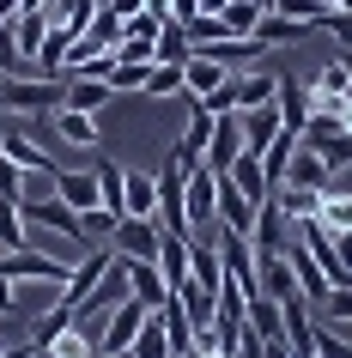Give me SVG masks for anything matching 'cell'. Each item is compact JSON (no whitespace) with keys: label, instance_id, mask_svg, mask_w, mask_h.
Listing matches in <instances>:
<instances>
[{"label":"cell","instance_id":"cell-1","mask_svg":"<svg viewBox=\"0 0 352 358\" xmlns=\"http://www.w3.org/2000/svg\"><path fill=\"white\" fill-rule=\"evenodd\" d=\"M61 103H67V79H43V73L0 79V110L6 115H49Z\"/></svg>","mask_w":352,"mask_h":358},{"label":"cell","instance_id":"cell-2","mask_svg":"<svg viewBox=\"0 0 352 358\" xmlns=\"http://www.w3.org/2000/svg\"><path fill=\"white\" fill-rule=\"evenodd\" d=\"M152 182H158V213H152V219H158V231H183V237H188V207H183L188 164L176 158V152H170V158H164V170H158Z\"/></svg>","mask_w":352,"mask_h":358},{"label":"cell","instance_id":"cell-3","mask_svg":"<svg viewBox=\"0 0 352 358\" xmlns=\"http://www.w3.org/2000/svg\"><path fill=\"white\" fill-rule=\"evenodd\" d=\"M183 207H188V231H206L213 219H219V176L206 164L188 170V182H183Z\"/></svg>","mask_w":352,"mask_h":358},{"label":"cell","instance_id":"cell-4","mask_svg":"<svg viewBox=\"0 0 352 358\" xmlns=\"http://www.w3.org/2000/svg\"><path fill=\"white\" fill-rule=\"evenodd\" d=\"M146 316H152V310H146L140 298H122V303L110 310V316H104V334H97V352H128V346H134V334L146 328Z\"/></svg>","mask_w":352,"mask_h":358},{"label":"cell","instance_id":"cell-5","mask_svg":"<svg viewBox=\"0 0 352 358\" xmlns=\"http://www.w3.org/2000/svg\"><path fill=\"white\" fill-rule=\"evenodd\" d=\"M255 285L267 292V298H279V303L304 298V292H297V267H292V255H286V249H274V255H255Z\"/></svg>","mask_w":352,"mask_h":358},{"label":"cell","instance_id":"cell-6","mask_svg":"<svg viewBox=\"0 0 352 358\" xmlns=\"http://www.w3.org/2000/svg\"><path fill=\"white\" fill-rule=\"evenodd\" d=\"M158 237H164V231H158V219H115V255H128V262H152V255H158Z\"/></svg>","mask_w":352,"mask_h":358},{"label":"cell","instance_id":"cell-7","mask_svg":"<svg viewBox=\"0 0 352 358\" xmlns=\"http://www.w3.org/2000/svg\"><path fill=\"white\" fill-rule=\"evenodd\" d=\"M274 110H279V128H292V134H304V122H310V110H316V92H310V85H304V79H292V73H279Z\"/></svg>","mask_w":352,"mask_h":358},{"label":"cell","instance_id":"cell-8","mask_svg":"<svg viewBox=\"0 0 352 358\" xmlns=\"http://www.w3.org/2000/svg\"><path fill=\"white\" fill-rule=\"evenodd\" d=\"M237 158H243V122H237V115H219V122H213V146H206L201 164L213 170V176H231Z\"/></svg>","mask_w":352,"mask_h":358},{"label":"cell","instance_id":"cell-9","mask_svg":"<svg viewBox=\"0 0 352 358\" xmlns=\"http://www.w3.org/2000/svg\"><path fill=\"white\" fill-rule=\"evenodd\" d=\"M225 79H231V73H225L219 61H213V55H201V49H195V55L183 61V103H201V97H213V92H219V85H225Z\"/></svg>","mask_w":352,"mask_h":358},{"label":"cell","instance_id":"cell-10","mask_svg":"<svg viewBox=\"0 0 352 358\" xmlns=\"http://www.w3.org/2000/svg\"><path fill=\"white\" fill-rule=\"evenodd\" d=\"M219 225L237 231V237H249V231H255V201H249L231 176H219Z\"/></svg>","mask_w":352,"mask_h":358},{"label":"cell","instance_id":"cell-11","mask_svg":"<svg viewBox=\"0 0 352 358\" xmlns=\"http://www.w3.org/2000/svg\"><path fill=\"white\" fill-rule=\"evenodd\" d=\"M49 122H55V140L61 146H73V152H92V146H104L97 140V115H79V110H49Z\"/></svg>","mask_w":352,"mask_h":358},{"label":"cell","instance_id":"cell-12","mask_svg":"<svg viewBox=\"0 0 352 358\" xmlns=\"http://www.w3.org/2000/svg\"><path fill=\"white\" fill-rule=\"evenodd\" d=\"M213 122H219V115H206V110H195V103H188V128H183V140L170 146L188 170L201 164V158H206V146H213Z\"/></svg>","mask_w":352,"mask_h":358},{"label":"cell","instance_id":"cell-13","mask_svg":"<svg viewBox=\"0 0 352 358\" xmlns=\"http://www.w3.org/2000/svg\"><path fill=\"white\" fill-rule=\"evenodd\" d=\"M286 255H292V267H297V292H304V303H316V310H322V303H328V292H334V280L316 267V255H310L304 243H292Z\"/></svg>","mask_w":352,"mask_h":358},{"label":"cell","instance_id":"cell-14","mask_svg":"<svg viewBox=\"0 0 352 358\" xmlns=\"http://www.w3.org/2000/svg\"><path fill=\"white\" fill-rule=\"evenodd\" d=\"M55 194H61L73 213L104 207V201H97V170H55Z\"/></svg>","mask_w":352,"mask_h":358},{"label":"cell","instance_id":"cell-15","mask_svg":"<svg viewBox=\"0 0 352 358\" xmlns=\"http://www.w3.org/2000/svg\"><path fill=\"white\" fill-rule=\"evenodd\" d=\"M49 6H24L19 19H13V43H19V55L24 61H37V49H43V37H49ZM31 73H37V67H31Z\"/></svg>","mask_w":352,"mask_h":358},{"label":"cell","instance_id":"cell-16","mask_svg":"<svg viewBox=\"0 0 352 358\" xmlns=\"http://www.w3.org/2000/svg\"><path fill=\"white\" fill-rule=\"evenodd\" d=\"M237 122H243V152H267L274 146V134H279V110L274 103H261V110H237Z\"/></svg>","mask_w":352,"mask_h":358},{"label":"cell","instance_id":"cell-17","mask_svg":"<svg viewBox=\"0 0 352 358\" xmlns=\"http://www.w3.org/2000/svg\"><path fill=\"white\" fill-rule=\"evenodd\" d=\"M316 225L328 237H346L352 231V189H322L316 194Z\"/></svg>","mask_w":352,"mask_h":358},{"label":"cell","instance_id":"cell-18","mask_svg":"<svg viewBox=\"0 0 352 358\" xmlns=\"http://www.w3.org/2000/svg\"><path fill=\"white\" fill-rule=\"evenodd\" d=\"M152 262H158L164 285L176 292V285L188 280V237H183V231H164V237H158V255H152Z\"/></svg>","mask_w":352,"mask_h":358},{"label":"cell","instance_id":"cell-19","mask_svg":"<svg viewBox=\"0 0 352 358\" xmlns=\"http://www.w3.org/2000/svg\"><path fill=\"white\" fill-rule=\"evenodd\" d=\"M231 85H237V110H261V103H274L279 73H267V67H249V73H231Z\"/></svg>","mask_w":352,"mask_h":358},{"label":"cell","instance_id":"cell-20","mask_svg":"<svg viewBox=\"0 0 352 358\" xmlns=\"http://www.w3.org/2000/svg\"><path fill=\"white\" fill-rule=\"evenodd\" d=\"M249 334L255 340H286V303L267 298V292H255V298H249Z\"/></svg>","mask_w":352,"mask_h":358},{"label":"cell","instance_id":"cell-21","mask_svg":"<svg viewBox=\"0 0 352 358\" xmlns=\"http://www.w3.org/2000/svg\"><path fill=\"white\" fill-rule=\"evenodd\" d=\"M328 176H334V170L322 164V152H310V146H297V152H292V170H286V182H292V189L322 194V189H328Z\"/></svg>","mask_w":352,"mask_h":358},{"label":"cell","instance_id":"cell-22","mask_svg":"<svg viewBox=\"0 0 352 358\" xmlns=\"http://www.w3.org/2000/svg\"><path fill=\"white\" fill-rule=\"evenodd\" d=\"M316 24H304V19H286V13H261V24L249 31V37L261 43V49H274V43H304Z\"/></svg>","mask_w":352,"mask_h":358},{"label":"cell","instance_id":"cell-23","mask_svg":"<svg viewBox=\"0 0 352 358\" xmlns=\"http://www.w3.org/2000/svg\"><path fill=\"white\" fill-rule=\"evenodd\" d=\"M128 292L146 310H158V303L170 298V285H164V273H158V262H128Z\"/></svg>","mask_w":352,"mask_h":358},{"label":"cell","instance_id":"cell-24","mask_svg":"<svg viewBox=\"0 0 352 358\" xmlns=\"http://www.w3.org/2000/svg\"><path fill=\"white\" fill-rule=\"evenodd\" d=\"M110 97H115L110 79H67V110H79V115H97Z\"/></svg>","mask_w":352,"mask_h":358},{"label":"cell","instance_id":"cell-25","mask_svg":"<svg viewBox=\"0 0 352 358\" xmlns=\"http://www.w3.org/2000/svg\"><path fill=\"white\" fill-rule=\"evenodd\" d=\"M0 146H6V158H13L19 170H67V164H55L49 152H37V146H31V134H24V128L0 134Z\"/></svg>","mask_w":352,"mask_h":358},{"label":"cell","instance_id":"cell-26","mask_svg":"<svg viewBox=\"0 0 352 358\" xmlns=\"http://www.w3.org/2000/svg\"><path fill=\"white\" fill-rule=\"evenodd\" d=\"M97 201H104V213H128V170L122 164H97Z\"/></svg>","mask_w":352,"mask_h":358},{"label":"cell","instance_id":"cell-27","mask_svg":"<svg viewBox=\"0 0 352 358\" xmlns=\"http://www.w3.org/2000/svg\"><path fill=\"white\" fill-rule=\"evenodd\" d=\"M231 182H237V189L249 194L255 207H261V201H267V194H274V182H267V170H261V158H255V152H243L237 164H231Z\"/></svg>","mask_w":352,"mask_h":358},{"label":"cell","instance_id":"cell-28","mask_svg":"<svg viewBox=\"0 0 352 358\" xmlns=\"http://www.w3.org/2000/svg\"><path fill=\"white\" fill-rule=\"evenodd\" d=\"M195 55V49H188V31L176 19H164L158 24V43H152V61H164V67H183V61Z\"/></svg>","mask_w":352,"mask_h":358},{"label":"cell","instance_id":"cell-29","mask_svg":"<svg viewBox=\"0 0 352 358\" xmlns=\"http://www.w3.org/2000/svg\"><path fill=\"white\" fill-rule=\"evenodd\" d=\"M128 352H134V358H170V352H176V346H170V328H164V316H158V310L146 316V328L134 334Z\"/></svg>","mask_w":352,"mask_h":358},{"label":"cell","instance_id":"cell-30","mask_svg":"<svg viewBox=\"0 0 352 358\" xmlns=\"http://www.w3.org/2000/svg\"><path fill=\"white\" fill-rule=\"evenodd\" d=\"M292 152H297V134H292V128H279L274 146L261 152V170H267V182H274V189L286 182V170H292Z\"/></svg>","mask_w":352,"mask_h":358},{"label":"cell","instance_id":"cell-31","mask_svg":"<svg viewBox=\"0 0 352 358\" xmlns=\"http://www.w3.org/2000/svg\"><path fill=\"white\" fill-rule=\"evenodd\" d=\"M152 213H158V182L140 176V170H128V213L122 219H152Z\"/></svg>","mask_w":352,"mask_h":358},{"label":"cell","instance_id":"cell-32","mask_svg":"<svg viewBox=\"0 0 352 358\" xmlns=\"http://www.w3.org/2000/svg\"><path fill=\"white\" fill-rule=\"evenodd\" d=\"M61 292H67L61 280H19V303L31 310V316H43V310H55V303H61Z\"/></svg>","mask_w":352,"mask_h":358},{"label":"cell","instance_id":"cell-33","mask_svg":"<svg viewBox=\"0 0 352 358\" xmlns=\"http://www.w3.org/2000/svg\"><path fill=\"white\" fill-rule=\"evenodd\" d=\"M316 97H352V67L340 55L334 61H322V73H316V85H310Z\"/></svg>","mask_w":352,"mask_h":358},{"label":"cell","instance_id":"cell-34","mask_svg":"<svg viewBox=\"0 0 352 358\" xmlns=\"http://www.w3.org/2000/svg\"><path fill=\"white\" fill-rule=\"evenodd\" d=\"M19 243H31L24 207H19V201H0V249H19Z\"/></svg>","mask_w":352,"mask_h":358},{"label":"cell","instance_id":"cell-35","mask_svg":"<svg viewBox=\"0 0 352 358\" xmlns=\"http://www.w3.org/2000/svg\"><path fill=\"white\" fill-rule=\"evenodd\" d=\"M49 358H97V340L85 334V322H73V328L49 346Z\"/></svg>","mask_w":352,"mask_h":358},{"label":"cell","instance_id":"cell-36","mask_svg":"<svg viewBox=\"0 0 352 358\" xmlns=\"http://www.w3.org/2000/svg\"><path fill=\"white\" fill-rule=\"evenodd\" d=\"M146 73H152V61H115V67H110L115 97H122V92H134V97H140V92H146Z\"/></svg>","mask_w":352,"mask_h":358},{"label":"cell","instance_id":"cell-37","mask_svg":"<svg viewBox=\"0 0 352 358\" xmlns=\"http://www.w3.org/2000/svg\"><path fill=\"white\" fill-rule=\"evenodd\" d=\"M140 97H183V67H164V61H152L146 92H140Z\"/></svg>","mask_w":352,"mask_h":358},{"label":"cell","instance_id":"cell-38","mask_svg":"<svg viewBox=\"0 0 352 358\" xmlns=\"http://www.w3.org/2000/svg\"><path fill=\"white\" fill-rule=\"evenodd\" d=\"M274 201H279V213H286V219H310V213H316V194H310V189H292V182H279Z\"/></svg>","mask_w":352,"mask_h":358},{"label":"cell","instance_id":"cell-39","mask_svg":"<svg viewBox=\"0 0 352 358\" xmlns=\"http://www.w3.org/2000/svg\"><path fill=\"white\" fill-rule=\"evenodd\" d=\"M255 24H261V6H255V0H231V6H225V31H231V37H249Z\"/></svg>","mask_w":352,"mask_h":358},{"label":"cell","instance_id":"cell-40","mask_svg":"<svg viewBox=\"0 0 352 358\" xmlns=\"http://www.w3.org/2000/svg\"><path fill=\"white\" fill-rule=\"evenodd\" d=\"M85 37H92V43H104V49H110V55H115V43H122V19L97 6V19H92V31H85Z\"/></svg>","mask_w":352,"mask_h":358},{"label":"cell","instance_id":"cell-41","mask_svg":"<svg viewBox=\"0 0 352 358\" xmlns=\"http://www.w3.org/2000/svg\"><path fill=\"white\" fill-rule=\"evenodd\" d=\"M24 194V170L6 158V146H0V201H19Z\"/></svg>","mask_w":352,"mask_h":358},{"label":"cell","instance_id":"cell-42","mask_svg":"<svg viewBox=\"0 0 352 358\" xmlns=\"http://www.w3.org/2000/svg\"><path fill=\"white\" fill-rule=\"evenodd\" d=\"M195 110H206V115H237V85H231V79H225L219 92H213V97H201V103H195Z\"/></svg>","mask_w":352,"mask_h":358},{"label":"cell","instance_id":"cell-43","mask_svg":"<svg viewBox=\"0 0 352 358\" xmlns=\"http://www.w3.org/2000/svg\"><path fill=\"white\" fill-rule=\"evenodd\" d=\"M55 194V170H24V194L19 201H49Z\"/></svg>","mask_w":352,"mask_h":358},{"label":"cell","instance_id":"cell-44","mask_svg":"<svg viewBox=\"0 0 352 358\" xmlns=\"http://www.w3.org/2000/svg\"><path fill=\"white\" fill-rule=\"evenodd\" d=\"M316 358H352V346L334 334V328H322V322H316Z\"/></svg>","mask_w":352,"mask_h":358},{"label":"cell","instance_id":"cell-45","mask_svg":"<svg viewBox=\"0 0 352 358\" xmlns=\"http://www.w3.org/2000/svg\"><path fill=\"white\" fill-rule=\"evenodd\" d=\"M322 316L328 322H352V285H334L328 303H322Z\"/></svg>","mask_w":352,"mask_h":358},{"label":"cell","instance_id":"cell-46","mask_svg":"<svg viewBox=\"0 0 352 358\" xmlns=\"http://www.w3.org/2000/svg\"><path fill=\"white\" fill-rule=\"evenodd\" d=\"M322 164H328V170H346V164H352V134H340V140L322 146Z\"/></svg>","mask_w":352,"mask_h":358},{"label":"cell","instance_id":"cell-47","mask_svg":"<svg viewBox=\"0 0 352 358\" xmlns=\"http://www.w3.org/2000/svg\"><path fill=\"white\" fill-rule=\"evenodd\" d=\"M322 31L334 37V49H352V13H328V19H322Z\"/></svg>","mask_w":352,"mask_h":358},{"label":"cell","instance_id":"cell-48","mask_svg":"<svg viewBox=\"0 0 352 358\" xmlns=\"http://www.w3.org/2000/svg\"><path fill=\"white\" fill-rule=\"evenodd\" d=\"M104 13H115V19H134V13H146V0H104Z\"/></svg>","mask_w":352,"mask_h":358},{"label":"cell","instance_id":"cell-49","mask_svg":"<svg viewBox=\"0 0 352 358\" xmlns=\"http://www.w3.org/2000/svg\"><path fill=\"white\" fill-rule=\"evenodd\" d=\"M13 310H19V285L0 273V316H13Z\"/></svg>","mask_w":352,"mask_h":358},{"label":"cell","instance_id":"cell-50","mask_svg":"<svg viewBox=\"0 0 352 358\" xmlns=\"http://www.w3.org/2000/svg\"><path fill=\"white\" fill-rule=\"evenodd\" d=\"M19 13H24V0H0V24H13Z\"/></svg>","mask_w":352,"mask_h":358},{"label":"cell","instance_id":"cell-51","mask_svg":"<svg viewBox=\"0 0 352 358\" xmlns=\"http://www.w3.org/2000/svg\"><path fill=\"white\" fill-rule=\"evenodd\" d=\"M225 6H231V0H201V13H206V19H225Z\"/></svg>","mask_w":352,"mask_h":358},{"label":"cell","instance_id":"cell-52","mask_svg":"<svg viewBox=\"0 0 352 358\" xmlns=\"http://www.w3.org/2000/svg\"><path fill=\"white\" fill-rule=\"evenodd\" d=\"M316 6H322V13H334V6H340V0H316Z\"/></svg>","mask_w":352,"mask_h":358},{"label":"cell","instance_id":"cell-53","mask_svg":"<svg viewBox=\"0 0 352 358\" xmlns=\"http://www.w3.org/2000/svg\"><path fill=\"white\" fill-rule=\"evenodd\" d=\"M274 6H279V0H261V13H274Z\"/></svg>","mask_w":352,"mask_h":358},{"label":"cell","instance_id":"cell-54","mask_svg":"<svg viewBox=\"0 0 352 358\" xmlns=\"http://www.w3.org/2000/svg\"><path fill=\"white\" fill-rule=\"evenodd\" d=\"M170 358H183V352H170Z\"/></svg>","mask_w":352,"mask_h":358}]
</instances>
